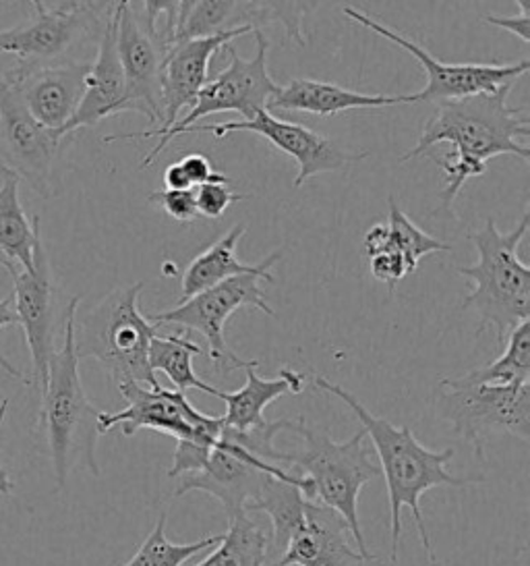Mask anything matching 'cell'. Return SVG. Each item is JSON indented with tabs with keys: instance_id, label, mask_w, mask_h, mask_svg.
I'll return each mask as SVG.
<instances>
[{
	"instance_id": "cell-1",
	"label": "cell",
	"mask_w": 530,
	"mask_h": 566,
	"mask_svg": "<svg viewBox=\"0 0 530 566\" xmlns=\"http://www.w3.org/2000/svg\"><path fill=\"white\" fill-rule=\"evenodd\" d=\"M512 87L513 84H506L496 94L439 102L435 115L427 118L416 146L400 156V163H409L425 156L437 144L452 146L447 158H435L437 167L446 175L442 206L449 214L464 184L485 175L491 158L512 154L522 163L530 160L529 146L524 142L530 135L529 118L522 117V106L512 108L508 104Z\"/></svg>"
},
{
	"instance_id": "cell-2",
	"label": "cell",
	"mask_w": 530,
	"mask_h": 566,
	"mask_svg": "<svg viewBox=\"0 0 530 566\" xmlns=\"http://www.w3.org/2000/svg\"><path fill=\"white\" fill-rule=\"evenodd\" d=\"M314 386L317 390H324L331 397L342 400L348 409L359 417L367 438H371V442H373V452L380 459L381 475L388 485V500H390V532H392L390 566H398V544H400L404 509H409L413 513L427 560L435 563L430 532H427L423 509H421L423 494L437 485L466 488L473 483H483L485 480L452 475L447 471V465L454 459L456 450H431L423 447L414 438L409 426L398 428L392 421L373 416L361 400L357 399L352 392H348L347 388L331 384L324 376H314Z\"/></svg>"
},
{
	"instance_id": "cell-3",
	"label": "cell",
	"mask_w": 530,
	"mask_h": 566,
	"mask_svg": "<svg viewBox=\"0 0 530 566\" xmlns=\"http://www.w3.org/2000/svg\"><path fill=\"white\" fill-rule=\"evenodd\" d=\"M80 303L82 297L68 300L63 340L50 359L49 382L40 392V426L46 432L59 490L65 488L68 475L77 467H85L94 478H99L96 447L102 411L85 395L75 350V317Z\"/></svg>"
},
{
	"instance_id": "cell-4",
	"label": "cell",
	"mask_w": 530,
	"mask_h": 566,
	"mask_svg": "<svg viewBox=\"0 0 530 566\" xmlns=\"http://www.w3.org/2000/svg\"><path fill=\"white\" fill-rule=\"evenodd\" d=\"M527 210L510 233H501L496 220L468 234L479 253L477 264L458 268V274L473 281V291L464 297L463 310H475L480 317L479 333L494 326L497 340L530 319V268L518 258V248L529 233Z\"/></svg>"
},
{
	"instance_id": "cell-5",
	"label": "cell",
	"mask_w": 530,
	"mask_h": 566,
	"mask_svg": "<svg viewBox=\"0 0 530 566\" xmlns=\"http://www.w3.org/2000/svg\"><path fill=\"white\" fill-rule=\"evenodd\" d=\"M290 432H297L305 447L297 452H286V465L303 471L315 502L342 516L357 549L367 560H373L375 554L367 548L359 521V496L367 483L381 478V469L373 459V449L367 444V433L359 430L344 442H336L330 433L307 426L305 417L295 419Z\"/></svg>"
},
{
	"instance_id": "cell-6",
	"label": "cell",
	"mask_w": 530,
	"mask_h": 566,
	"mask_svg": "<svg viewBox=\"0 0 530 566\" xmlns=\"http://www.w3.org/2000/svg\"><path fill=\"white\" fill-rule=\"evenodd\" d=\"M144 283L115 289L104 300L75 317V350L80 361L96 359L116 386L144 384L160 386L149 367V343L158 328L139 312Z\"/></svg>"
},
{
	"instance_id": "cell-7",
	"label": "cell",
	"mask_w": 530,
	"mask_h": 566,
	"mask_svg": "<svg viewBox=\"0 0 530 566\" xmlns=\"http://www.w3.org/2000/svg\"><path fill=\"white\" fill-rule=\"evenodd\" d=\"M437 411L452 423L454 433L473 444L480 461L485 440L506 432L530 440V382L463 384L456 378L442 380L435 392Z\"/></svg>"
},
{
	"instance_id": "cell-8",
	"label": "cell",
	"mask_w": 530,
	"mask_h": 566,
	"mask_svg": "<svg viewBox=\"0 0 530 566\" xmlns=\"http://www.w3.org/2000/svg\"><path fill=\"white\" fill-rule=\"evenodd\" d=\"M33 15L15 28L0 30V54H13L19 63H63L66 54L85 40L104 32L115 2H40Z\"/></svg>"
},
{
	"instance_id": "cell-9",
	"label": "cell",
	"mask_w": 530,
	"mask_h": 566,
	"mask_svg": "<svg viewBox=\"0 0 530 566\" xmlns=\"http://www.w3.org/2000/svg\"><path fill=\"white\" fill-rule=\"evenodd\" d=\"M290 471L267 463L257 452L248 449L243 433L222 428L220 438L210 450L205 465L198 473L179 478L174 496L181 499L189 492H205L222 502L229 521L247 515L248 509L264 494L272 478H288Z\"/></svg>"
},
{
	"instance_id": "cell-10",
	"label": "cell",
	"mask_w": 530,
	"mask_h": 566,
	"mask_svg": "<svg viewBox=\"0 0 530 566\" xmlns=\"http://www.w3.org/2000/svg\"><path fill=\"white\" fill-rule=\"evenodd\" d=\"M253 35H255V44H257L255 56L245 61L236 49H232L231 44L224 46L231 54V65L224 71H220L214 80H208V84L201 87L198 98L193 102L191 111L184 117L179 118V123L162 139H158V144L144 158L141 168L153 165L158 160V156L166 150V146L170 144V139L179 137L184 129L199 125V120H203L210 115L239 113L243 120H248V118L255 117L259 111H267V104L278 92L280 85L276 84L267 73L269 42L265 40L262 32H253Z\"/></svg>"
},
{
	"instance_id": "cell-11",
	"label": "cell",
	"mask_w": 530,
	"mask_h": 566,
	"mask_svg": "<svg viewBox=\"0 0 530 566\" xmlns=\"http://www.w3.org/2000/svg\"><path fill=\"white\" fill-rule=\"evenodd\" d=\"M73 137L38 123L15 87L0 77V168L11 170L40 198H54L56 163Z\"/></svg>"
},
{
	"instance_id": "cell-12",
	"label": "cell",
	"mask_w": 530,
	"mask_h": 566,
	"mask_svg": "<svg viewBox=\"0 0 530 566\" xmlns=\"http://www.w3.org/2000/svg\"><path fill=\"white\" fill-rule=\"evenodd\" d=\"M344 15L367 30L380 34L383 40L396 44L398 49L409 52L421 63V67L427 75V84L418 94H409V104L460 101V98L477 96V94H496L501 85L516 84L522 75L529 73L530 63L527 59L518 61V63H510V65L442 63L411 38L383 25L378 19L367 15L354 7H347Z\"/></svg>"
},
{
	"instance_id": "cell-13",
	"label": "cell",
	"mask_w": 530,
	"mask_h": 566,
	"mask_svg": "<svg viewBox=\"0 0 530 566\" xmlns=\"http://www.w3.org/2000/svg\"><path fill=\"white\" fill-rule=\"evenodd\" d=\"M118 390L127 400V407L118 413L102 411L99 436L115 426H120L127 438L148 428L153 432L168 433L177 442L189 440L199 447L212 449L224 428L222 417L201 413L179 390H166L165 386L148 388L135 382L120 384Z\"/></svg>"
},
{
	"instance_id": "cell-14",
	"label": "cell",
	"mask_w": 530,
	"mask_h": 566,
	"mask_svg": "<svg viewBox=\"0 0 530 566\" xmlns=\"http://www.w3.org/2000/svg\"><path fill=\"white\" fill-rule=\"evenodd\" d=\"M262 283L264 281L259 276H251V274L234 276L226 283L215 284L208 291H201L191 300L177 303V307H172V310L151 314L148 316L149 324H153L156 328L165 326V324H174V326H182L187 331H195L205 338V343H208L205 355H210L212 361L220 366L247 369L248 366L255 364V359L245 361L236 353H232L231 347L226 345V338H224V326H226L229 317L245 305H253L267 316H276V312L265 300Z\"/></svg>"
},
{
	"instance_id": "cell-15",
	"label": "cell",
	"mask_w": 530,
	"mask_h": 566,
	"mask_svg": "<svg viewBox=\"0 0 530 566\" xmlns=\"http://www.w3.org/2000/svg\"><path fill=\"white\" fill-rule=\"evenodd\" d=\"M115 25L116 52L127 85L125 113H139L158 129L162 125V63L168 52L165 38L127 0L115 4Z\"/></svg>"
},
{
	"instance_id": "cell-16",
	"label": "cell",
	"mask_w": 530,
	"mask_h": 566,
	"mask_svg": "<svg viewBox=\"0 0 530 566\" xmlns=\"http://www.w3.org/2000/svg\"><path fill=\"white\" fill-rule=\"evenodd\" d=\"M13 279V300L17 319L23 328L28 347L32 353L33 382L40 392L49 382V366L56 347V336L65 331L66 307L61 305V293L54 283L49 253L44 250L42 237L33 248V268L19 270Z\"/></svg>"
},
{
	"instance_id": "cell-17",
	"label": "cell",
	"mask_w": 530,
	"mask_h": 566,
	"mask_svg": "<svg viewBox=\"0 0 530 566\" xmlns=\"http://www.w3.org/2000/svg\"><path fill=\"white\" fill-rule=\"evenodd\" d=\"M232 132H248L259 135L269 142L274 148L295 158L298 165L295 187H303L309 179L324 172H333L348 167L352 163L364 160L367 151L342 150L336 142L326 135L315 134L298 123L276 118L269 111H259L248 120H232V123H218V125H193L184 129V134H210L214 139H224Z\"/></svg>"
},
{
	"instance_id": "cell-18",
	"label": "cell",
	"mask_w": 530,
	"mask_h": 566,
	"mask_svg": "<svg viewBox=\"0 0 530 566\" xmlns=\"http://www.w3.org/2000/svg\"><path fill=\"white\" fill-rule=\"evenodd\" d=\"M253 34L248 28H239L224 34L198 38L174 44L166 52L162 63V125L158 129L137 132V134L106 135L104 144L132 142V139H162L181 118L187 106H193L201 87L208 84L210 63L218 52L229 46L239 35Z\"/></svg>"
},
{
	"instance_id": "cell-19",
	"label": "cell",
	"mask_w": 530,
	"mask_h": 566,
	"mask_svg": "<svg viewBox=\"0 0 530 566\" xmlns=\"http://www.w3.org/2000/svg\"><path fill=\"white\" fill-rule=\"evenodd\" d=\"M89 69L92 63L87 61H63L49 65L17 63L7 73H0V77L15 87L38 123L63 134L82 104Z\"/></svg>"
},
{
	"instance_id": "cell-20",
	"label": "cell",
	"mask_w": 530,
	"mask_h": 566,
	"mask_svg": "<svg viewBox=\"0 0 530 566\" xmlns=\"http://www.w3.org/2000/svg\"><path fill=\"white\" fill-rule=\"evenodd\" d=\"M347 521L328 506L307 500L305 518L280 558L267 566H352L369 563L350 542Z\"/></svg>"
},
{
	"instance_id": "cell-21",
	"label": "cell",
	"mask_w": 530,
	"mask_h": 566,
	"mask_svg": "<svg viewBox=\"0 0 530 566\" xmlns=\"http://www.w3.org/2000/svg\"><path fill=\"white\" fill-rule=\"evenodd\" d=\"M116 4V2H115ZM125 73L120 67V59L116 52L115 9L104 25L98 40V54L92 63L85 82V94L82 104L63 129V135H75L83 127H94L104 118L115 117L125 113Z\"/></svg>"
},
{
	"instance_id": "cell-22",
	"label": "cell",
	"mask_w": 530,
	"mask_h": 566,
	"mask_svg": "<svg viewBox=\"0 0 530 566\" xmlns=\"http://www.w3.org/2000/svg\"><path fill=\"white\" fill-rule=\"evenodd\" d=\"M247 233L245 224H234L231 231L222 234L215 243L205 251H201L198 258L184 268L182 272V301L195 297L201 291H208L215 284L226 283L234 276H259L264 283H274L272 268L282 260V251L269 253L259 264H245L236 255L239 241Z\"/></svg>"
},
{
	"instance_id": "cell-23",
	"label": "cell",
	"mask_w": 530,
	"mask_h": 566,
	"mask_svg": "<svg viewBox=\"0 0 530 566\" xmlns=\"http://www.w3.org/2000/svg\"><path fill=\"white\" fill-rule=\"evenodd\" d=\"M396 104H409V94L402 96H373L347 90L342 85L328 84L319 80L298 77L290 84L280 85L272 96L267 111H290V113H309L317 117H336L348 111L359 108H385Z\"/></svg>"
},
{
	"instance_id": "cell-24",
	"label": "cell",
	"mask_w": 530,
	"mask_h": 566,
	"mask_svg": "<svg viewBox=\"0 0 530 566\" xmlns=\"http://www.w3.org/2000/svg\"><path fill=\"white\" fill-rule=\"evenodd\" d=\"M255 367L257 361L245 369L247 382L243 388L234 392L220 390L218 395V399L224 400L226 405V413L222 417L224 426L239 432L262 426L265 421L264 411L267 405H272L274 400L280 399L282 395H288V392L298 395L305 388V376L290 367L280 369L278 378H272V380L259 378Z\"/></svg>"
},
{
	"instance_id": "cell-25",
	"label": "cell",
	"mask_w": 530,
	"mask_h": 566,
	"mask_svg": "<svg viewBox=\"0 0 530 566\" xmlns=\"http://www.w3.org/2000/svg\"><path fill=\"white\" fill-rule=\"evenodd\" d=\"M0 251L17 270H32L33 248L42 237L40 217H28L19 200V177L0 168Z\"/></svg>"
},
{
	"instance_id": "cell-26",
	"label": "cell",
	"mask_w": 530,
	"mask_h": 566,
	"mask_svg": "<svg viewBox=\"0 0 530 566\" xmlns=\"http://www.w3.org/2000/svg\"><path fill=\"white\" fill-rule=\"evenodd\" d=\"M390 217L385 224H373L364 234L363 248L367 260L381 251H396L406 258L413 270L418 268L421 258L430 253H442L452 250L449 243H444L435 237L418 229L411 218L406 217L396 200L390 196Z\"/></svg>"
},
{
	"instance_id": "cell-27",
	"label": "cell",
	"mask_w": 530,
	"mask_h": 566,
	"mask_svg": "<svg viewBox=\"0 0 530 566\" xmlns=\"http://www.w3.org/2000/svg\"><path fill=\"white\" fill-rule=\"evenodd\" d=\"M205 355V350L182 334H156L149 343V367L151 371H160L172 382L174 390L184 392L189 388H198L218 399L220 388L203 382L193 369V357Z\"/></svg>"
},
{
	"instance_id": "cell-28",
	"label": "cell",
	"mask_w": 530,
	"mask_h": 566,
	"mask_svg": "<svg viewBox=\"0 0 530 566\" xmlns=\"http://www.w3.org/2000/svg\"><path fill=\"white\" fill-rule=\"evenodd\" d=\"M269 539L264 527L248 515L229 521V532L214 552L195 566H265Z\"/></svg>"
},
{
	"instance_id": "cell-29",
	"label": "cell",
	"mask_w": 530,
	"mask_h": 566,
	"mask_svg": "<svg viewBox=\"0 0 530 566\" xmlns=\"http://www.w3.org/2000/svg\"><path fill=\"white\" fill-rule=\"evenodd\" d=\"M456 380L463 384H496V386L530 382L529 322L520 324L508 334V345L494 364L473 369L470 374L460 376Z\"/></svg>"
},
{
	"instance_id": "cell-30",
	"label": "cell",
	"mask_w": 530,
	"mask_h": 566,
	"mask_svg": "<svg viewBox=\"0 0 530 566\" xmlns=\"http://www.w3.org/2000/svg\"><path fill=\"white\" fill-rule=\"evenodd\" d=\"M222 542L220 535H210L191 544H174L166 537V513L156 521L153 530L141 542L139 549L132 554L131 560L123 566H182L203 549L218 546Z\"/></svg>"
},
{
	"instance_id": "cell-31",
	"label": "cell",
	"mask_w": 530,
	"mask_h": 566,
	"mask_svg": "<svg viewBox=\"0 0 530 566\" xmlns=\"http://www.w3.org/2000/svg\"><path fill=\"white\" fill-rule=\"evenodd\" d=\"M195 191V206L199 217L208 220H218L236 201L247 200L245 193L232 191L229 184H203L193 189Z\"/></svg>"
},
{
	"instance_id": "cell-32",
	"label": "cell",
	"mask_w": 530,
	"mask_h": 566,
	"mask_svg": "<svg viewBox=\"0 0 530 566\" xmlns=\"http://www.w3.org/2000/svg\"><path fill=\"white\" fill-rule=\"evenodd\" d=\"M148 200L156 203L160 210H165L166 214L177 222H193L199 217L193 189H160L149 193Z\"/></svg>"
},
{
	"instance_id": "cell-33",
	"label": "cell",
	"mask_w": 530,
	"mask_h": 566,
	"mask_svg": "<svg viewBox=\"0 0 530 566\" xmlns=\"http://www.w3.org/2000/svg\"><path fill=\"white\" fill-rule=\"evenodd\" d=\"M369 268H371V274L380 283L388 284L390 289H394L404 276L414 272L411 264L406 262V258L396 251H381L378 255L369 258Z\"/></svg>"
},
{
	"instance_id": "cell-34",
	"label": "cell",
	"mask_w": 530,
	"mask_h": 566,
	"mask_svg": "<svg viewBox=\"0 0 530 566\" xmlns=\"http://www.w3.org/2000/svg\"><path fill=\"white\" fill-rule=\"evenodd\" d=\"M182 168L187 184L191 189H195L203 184H229V177L218 172L212 163L203 154H187L177 160Z\"/></svg>"
},
{
	"instance_id": "cell-35",
	"label": "cell",
	"mask_w": 530,
	"mask_h": 566,
	"mask_svg": "<svg viewBox=\"0 0 530 566\" xmlns=\"http://www.w3.org/2000/svg\"><path fill=\"white\" fill-rule=\"evenodd\" d=\"M518 9L520 13L513 15V18H501V15H485V21L489 25H496L501 28L506 32L520 38L524 44L530 42V2L529 0H520L518 2Z\"/></svg>"
},
{
	"instance_id": "cell-36",
	"label": "cell",
	"mask_w": 530,
	"mask_h": 566,
	"mask_svg": "<svg viewBox=\"0 0 530 566\" xmlns=\"http://www.w3.org/2000/svg\"><path fill=\"white\" fill-rule=\"evenodd\" d=\"M17 324H19V319H17L15 300H13V293H9L4 300H0V331L7 328V326H17ZM0 369H2L4 374H9L11 378L23 380L25 384L30 382V380L25 378V374H23L21 369H17V367L2 355V350H0Z\"/></svg>"
},
{
	"instance_id": "cell-37",
	"label": "cell",
	"mask_w": 530,
	"mask_h": 566,
	"mask_svg": "<svg viewBox=\"0 0 530 566\" xmlns=\"http://www.w3.org/2000/svg\"><path fill=\"white\" fill-rule=\"evenodd\" d=\"M13 488H15V483L9 478V471L4 467H0V499L9 496L13 492Z\"/></svg>"
},
{
	"instance_id": "cell-38",
	"label": "cell",
	"mask_w": 530,
	"mask_h": 566,
	"mask_svg": "<svg viewBox=\"0 0 530 566\" xmlns=\"http://www.w3.org/2000/svg\"><path fill=\"white\" fill-rule=\"evenodd\" d=\"M0 266L4 268V270L11 274V276H15L17 272H19V270H17V268L13 266V264H11V262H9L4 255H2V251H0Z\"/></svg>"
},
{
	"instance_id": "cell-39",
	"label": "cell",
	"mask_w": 530,
	"mask_h": 566,
	"mask_svg": "<svg viewBox=\"0 0 530 566\" xmlns=\"http://www.w3.org/2000/svg\"><path fill=\"white\" fill-rule=\"evenodd\" d=\"M7 411H9V399L0 400V426L4 423V419H7Z\"/></svg>"
}]
</instances>
